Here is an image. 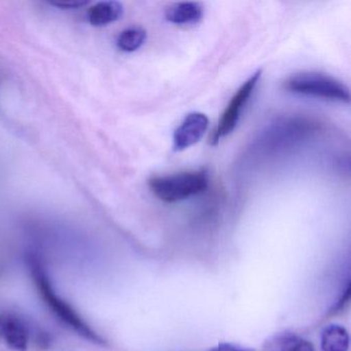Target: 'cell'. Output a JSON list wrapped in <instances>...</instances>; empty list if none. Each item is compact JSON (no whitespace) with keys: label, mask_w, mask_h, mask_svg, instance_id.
I'll return each instance as SVG.
<instances>
[{"label":"cell","mask_w":351,"mask_h":351,"mask_svg":"<svg viewBox=\"0 0 351 351\" xmlns=\"http://www.w3.org/2000/svg\"><path fill=\"white\" fill-rule=\"evenodd\" d=\"M27 263L40 295L55 315L82 337L92 342L102 343L101 338L82 319L81 316L55 293L40 261L34 254H29Z\"/></svg>","instance_id":"cell-1"},{"label":"cell","mask_w":351,"mask_h":351,"mask_svg":"<svg viewBox=\"0 0 351 351\" xmlns=\"http://www.w3.org/2000/svg\"><path fill=\"white\" fill-rule=\"evenodd\" d=\"M208 184L207 172L199 170L155 176L149 180V188L159 200L176 203L202 194L208 188Z\"/></svg>","instance_id":"cell-2"},{"label":"cell","mask_w":351,"mask_h":351,"mask_svg":"<svg viewBox=\"0 0 351 351\" xmlns=\"http://www.w3.org/2000/svg\"><path fill=\"white\" fill-rule=\"evenodd\" d=\"M283 88L291 93L349 104L350 92L343 82L320 73H300L285 80Z\"/></svg>","instance_id":"cell-3"},{"label":"cell","mask_w":351,"mask_h":351,"mask_svg":"<svg viewBox=\"0 0 351 351\" xmlns=\"http://www.w3.org/2000/svg\"><path fill=\"white\" fill-rule=\"evenodd\" d=\"M261 75H262V71H256L245 83H243V85L236 92L235 95L232 97L229 106L223 112L219 125H217V129H215L213 137H211L213 145H217L219 139L223 138V137L233 132L234 129L236 128L238 122H239L240 118H241L244 108L250 101V98L252 97L254 89L258 86Z\"/></svg>","instance_id":"cell-4"},{"label":"cell","mask_w":351,"mask_h":351,"mask_svg":"<svg viewBox=\"0 0 351 351\" xmlns=\"http://www.w3.org/2000/svg\"><path fill=\"white\" fill-rule=\"evenodd\" d=\"M29 328L23 318L13 313L0 314V351H26Z\"/></svg>","instance_id":"cell-5"},{"label":"cell","mask_w":351,"mask_h":351,"mask_svg":"<svg viewBox=\"0 0 351 351\" xmlns=\"http://www.w3.org/2000/svg\"><path fill=\"white\" fill-rule=\"evenodd\" d=\"M209 120L202 112L188 114L173 134V151L180 152L196 145L204 136Z\"/></svg>","instance_id":"cell-6"},{"label":"cell","mask_w":351,"mask_h":351,"mask_svg":"<svg viewBox=\"0 0 351 351\" xmlns=\"http://www.w3.org/2000/svg\"><path fill=\"white\" fill-rule=\"evenodd\" d=\"M203 7L198 3H178L170 5L165 12L168 22L176 25H191L202 19Z\"/></svg>","instance_id":"cell-7"},{"label":"cell","mask_w":351,"mask_h":351,"mask_svg":"<svg viewBox=\"0 0 351 351\" xmlns=\"http://www.w3.org/2000/svg\"><path fill=\"white\" fill-rule=\"evenodd\" d=\"M124 15V7L118 1H100L88 11V20L95 27H102L118 21Z\"/></svg>","instance_id":"cell-8"},{"label":"cell","mask_w":351,"mask_h":351,"mask_svg":"<svg viewBox=\"0 0 351 351\" xmlns=\"http://www.w3.org/2000/svg\"><path fill=\"white\" fill-rule=\"evenodd\" d=\"M349 336L347 330L338 324H330L322 334V351H347Z\"/></svg>","instance_id":"cell-9"},{"label":"cell","mask_w":351,"mask_h":351,"mask_svg":"<svg viewBox=\"0 0 351 351\" xmlns=\"http://www.w3.org/2000/svg\"><path fill=\"white\" fill-rule=\"evenodd\" d=\"M147 40V32L138 26L127 28L121 32L117 38V47L125 53H132L138 50Z\"/></svg>","instance_id":"cell-10"},{"label":"cell","mask_w":351,"mask_h":351,"mask_svg":"<svg viewBox=\"0 0 351 351\" xmlns=\"http://www.w3.org/2000/svg\"><path fill=\"white\" fill-rule=\"evenodd\" d=\"M278 351H314L311 343L304 339L289 338L283 342Z\"/></svg>","instance_id":"cell-11"},{"label":"cell","mask_w":351,"mask_h":351,"mask_svg":"<svg viewBox=\"0 0 351 351\" xmlns=\"http://www.w3.org/2000/svg\"><path fill=\"white\" fill-rule=\"evenodd\" d=\"M209 351H256L252 348H247V347L240 346V345L232 344V343H221L217 345L215 348L211 349Z\"/></svg>","instance_id":"cell-12"},{"label":"cell","mask_w":351,"mask_h":351,"mask_svg":"<svg viewBox=\"0 0 351 351\" xmlns=\"http://www.w3.org/2000/svg\"><path fill=\"white\" fill-rule=\"evenodd\" d=\"M88 3H84V1H80V3H75V1H73V3H51L52 5H55V7L60 8V9L63 10H73V9H80L81 7H85Z\"/></svg>","instance_id":"cell-13"}]
</instances>
